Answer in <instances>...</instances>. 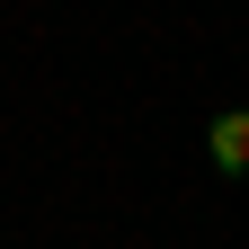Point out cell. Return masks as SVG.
<instances>
[{"label":"cell","mask_w":249,"mask_h":249,"mask_svg":"<svg viewBox=\"0 0 249 249\" xmlns=\"http://www.w3.org/2000/svg\"><path fill=\"white\" fill-rule=\"evenodd\" d=\"M205 160L223 169V178H240V169H249V107H223V116L205 124Z\"/></svg>","instance_id":"1"}]
</instances>
